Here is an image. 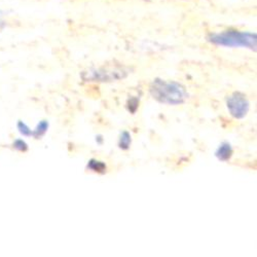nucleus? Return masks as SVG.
Returning <instances> with one entry per match:
<instances>
[{"instance_id":"f257e3e1","label":"nucleus","mask_w":257,"mask_h":257,"mask_svg":"<svg viewBox=\"0 0 257 257\" xmlns=\"http://www.w3.org/2000/svg\"><path fill=\"white\" fill-rule=\"evenodd\" d=\"M149 94L161 104L177 106L184 104L189 95L183 84L163 78H155L149 85Z\"/></svg>"},{"instance_id":"f03ea898","label":"nucleus","mask_w":257,"mask_h":257,"mask_svg":"<svg viewBox=\"0 0 257 257\" xmlns=\"http://www.w3.org/2000/svg\"><path fill=\"white\" fill-rule=\"evenodd\" d=\"M210 44L230 49H248L256 51L257 36L256 33L248 31H239L228 29L219 33H211L207 36Z\"/></svg>"},{"instance_id":"7ed1b4c3","label":"nucleus","mask_w":257,"mask_h":257,"mask_svg":"<svg viewBox=\"0 0 257 257\" xmlns=\"http://www.w3.org/2000/svg\"><path fill=\"white\" fill-rule=\"evenodd\" d=\"M130 69L124 66H107L93 68L81 73V78L87 82H112L125 78Z\"/></svg>"},{"instance_id":"20e7f679","label":"nucleus","mask_w":257,"mask_h":257,"mask_svg":"<svg viewBox=\"0 0 257 257\" xmlns=\"http://www.w3.org/2000/svg\"><path fill=\"white\" fill-rule=\"evenodd\" d=\"M226 107L233 118L242 119L247 116L250 110V102L245 94L234 92L226 98Z\"/></svg>"},{"instance_id":"39448f33","label":"nucleus","mask_w":257,"mask_h":257,"mask_svg":"<svg viewBox=\"0 0 257 257\" xmlns=\"http://www.w3.org/2000/svg\"><path fill=\"white\" fill-rule=\"evenodd\" d=\"M233 155V148L231 144L227 141H223L220 143V145L217 147L215 151V157L219 162L226 163L228 162Z\"/></svg>"},{"instance_id":"423d86ee","label":"nucleus","mask_w":257,"mask_h":257,"mask_svg":"<svg viewBox=\"0 0 257 257\" xmlns=\"http://www.w3.org/2000/svg\"><path fill=\"white\" fill-rule=\"evenodd\" d=\"M49 128H50V122H49V120H46V119L40 120V121L36 124V126L32 130V137H33L34 139H40V138H42V137H44V136L48 133Z\"/></svg>"},{"instance_id":"0eeeda50","label":"nucleus","mask_w":257,"mask_h":257,"mask_svg":"<svg viewBox=\"0 0 257 257\" xmlns=\"http://www.w3.org/2000/svg\"><path fill=\"white\" fill-rule=\"evenodd\" d=\"M87 169L91 172L94 173H98V174H105L107 171V166L104 162L96 160V159H92L88 162L87 164Z\"/></svg>"},{"instance_id":"6e6552de","label":"nucleus","mask_w":257,"mask_h":257,"mask_svg":"<svg viewBox=\"0 0 257 257\" xmlns=\"http://www.w3.org/2000/svg\"><path fill=\"white\" fill-rule=\"evenodd\" d=\"M132 145V135L131 133L128 131H122L119 135V138H118V142H117V146L119 149H121V151L123 152H126L130 149Z\"/></svg>"},{"instance_id":"1a4fd4ad","label":"nucleus","mask_w":257,"mask_h":257,"mask_svg":"<svg viewBox=\"0 0 257 257\" xmlns=\"http://www.w3.org/2000/svg\"><path fill=\"white\" fill-rule=\"evenodd\" d=\"M18 132L23 137H32V128L23 120H19L17 122Z\"/></svg>"},{"instance_id":"9d476101","label":"nucleus","mask_w":257,"mask_h":257,"mask_svg":"<svg viewBox=\"0 0 257 257\" xmlns=\"http://www.w3.org/2000/svg\"><path fill=\"white\" fill-rule=\"evenodd\" d=\"M13 147L19 153H26L29 149V146H28L27 142L24 139H21V138H18L16 140H14Z\"/></svg>"},{"instance_id":"9b49d317","label":"nucleus","mask_w":257,"mask_h":257,"mask_svg":"<svg viewBox=\"0 0 257 257\" xmlns=\"http://www.w3.org/2000/svg\"><path fill=\"white\" fill-rule=\"evenodd\" d=\"M139 103H140V99L137 97H131L130 99H128L127 103H126V108H127L128 112H131L132 114H135L136 111L138 110Z\"/></svg>"},{"instance_id":"f8f14e48","label":"nucleus","mask_w":257,"mask_h":257,"mask_svg":"<svg viewBox=\"0 0 257 257\" xmlns=\"http://www.w3.org/2000/svg\"><path fill=\"white\" fill-rule=\"evenodd\" d=\"M96 142H97L98 145H102L103 142H104L103 136H102V135H97V136H96Z\"/></svg>"},{"instance_id":"ddd939ff","label":"nucleus","mask_w":257,"mask_h":257,"mask_svg":"<svg viewBox=\"0 0 257 257\" xmlns=\"http://www.w3.org/2000/svg\"><path fill=\"white\" fill-rule=\"evenodd\" d=\"M5 26V20H4V14L0 12V30H2Z\"/></svg>"}]
</instances>
